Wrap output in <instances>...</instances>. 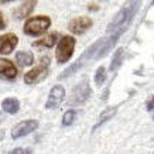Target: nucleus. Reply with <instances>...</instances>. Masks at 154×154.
I'll return each mask as SVG.
<instances>
[{
  "instance_id": "nucleus-19",
  "label": "nucleus",
  "mask_w": 154,
  "mask_h": 154,
  "mask_svg": "<svg viewBox=\"0 0 154 154\" xmlns=\"http://www.w3.org/2000/svg\"><path fill=\"white\" fill-rule=\"evenodd\" d=\"M75 115L76 113L71 109V110H66L65 113H64V117H62V125L64 126H69V125H72L75 120Z\"/></svg>"
},
{
  "instance_id": "nucleus-4",
  "label": "nucleus",
  "mask_w": 154,
  "mask_h": 154,
  "mask_svg": "<svg viewBox=\"0 0 154 154\" xmlns=\"http://www.w3.org/2000/svg\"><path fill=\"white\" fill-rule=\"evenodd\" d=\"M48 68H50V58L44 57V58H41L40 64L35 68L26 72L24 82L27 85H34V84H37V82H40V81H42L48 75Z\"/></svg>"
},
{
  "instance_id": "nucleus-14",
  "label": "nucleus",
  "mask_w": 154,
  "mask_h": 154,
  "mask_svg": "<svg viewBox=\"0 0 154 154\" xmlns=\"http://www.w3.org/2000/svg\"><path fill=\"white\" fill-rule=\"evenodd\" d=\"M2 107H3V110H5V112L10 113V115H14V113L19 112L20 102L16 98H7V99H5V100L2 102Z\"/></svg>"
},
{
  "instance_id": "nucleus-15",
  "label": "nucleus",
  "mask_w": 154,
  "mask_h": 154,
  "mask_svg": "<svg viewBox=\"0 0 154 154\" xmlns=\"http://www.w3.org/2000/svg\"><path fill=\"white\" fill-rule=\"evenodd\" d=\"M16 61H17L21 66H28L34 62V55H33V52L19 51L16 54Z\"/></svg>"
},
{
  "instance_id": "nucleus-20",
  "label": "nucleus",
  "mask_w": 154,
  "mask_h": 154,
  "mask_svg": "<svg viewBox=\"0 0 154 154\" xmlns=\"http://www.w3.org/2000/svg\"><path fill=\"white\" fill-rule=\"evenodd\" d=\"M147 110H149V112L154 110V96H153L151 99H150L149 102H147Z\"/></svg>"
},
{
  "instance_id": "nucleus-5",
  "label": "nucleus",
  "mask_w": 154,
  "mask_h": 154,
  "mask_svg": "<svg viewBox=\"0 0 154 154\" xmlns=\"http://www.w3.org/2000/svg\"><path fill=\"white\" fill-rule=\"evenodd\" d=\"M75 48V38L71 37V35H64L61 38L60 44L57 47L55 51V58L60 64H64L72 57V52H74Z\"/></svg>"
},
{
  "instance_id": "nucleus-24",
  "label": "nucleus",
  "mask_w": 154,
  "mask_h": 154,
  "mask_svg": "<svg viewBox=\"0 0 154 154\" xmlns=\"http://www.w3.org/2000/svg\"><path fill=\"white\" fill-rule=\"evenodd\" d=\"M24 154H31V150H24Z\"/></svg>"
},
{
  "instance_id": "nucleus-18",
  "label": "nucleus",
  "mask_w": 154,
  "mask_h": 154,
  "mask_svg": "<svg viewBox=\"0 0 154 154\" xmlns=\"http://www.w3.org/2000/svg\"><path fill=\"white\" fill-rule=\"evenodd\" d=\"M106 69H105V66H99L98 71H96V74H95V82H96V85L98 86H100V85H103V82H105V79H106Z\"/></svg>"
},
{
  "instance_id": "nucleus-7",
  "label": "nucleus",
  "mask_w": 154,
  "mask_h": 154,
  "mask_svg": "<svg viewBox=\"0 0 154 154\" xmlns=\"http://www.w3.org/2000/svg\"><path fill=\"white\" fill-rule=\"evenodd\" d=\"M38 127V122L37 120H24L17 123L16 126L11 129V137L13 139H20L24 136L33 133L35 129Z\"/></svg>"
},
{
  "instance_id": "nucleus-12",
  "label": "nucleus",
  "mask_w": 154,
  "mask_h": 154,
  "mask_svg": "<svg viewBox=\"0 0 154 154\" xmlns=\"http://www.w3.org/2000/svg\"><path fill=\"white\" fill-rule=\"evenodd\" d=\"M117 112V107L116 106H112V107H106L105 110H103L100 115H99L98 117V122H96V125L94 126V130H96L98 127H100L103 125V123H106L107 120H110L115 115H116Z\"/></svg>"
},
{
  "instance_id": "nucleus-10",
  "label": "nucleus",
  "mask_w": 154,
  "mask_h": 154,
  "mask_svg": "<svg viewBox=\"0 0 154 154\" xmlns=\"http://www.w3.org/2000/svg\"><path fill=\"white\" fill-rule=\"evenodd\" d=\"M19 42V38L14 34H5L0 37V52L2 54H10Z\"/></svg>"
},
{
  "instance_id": "nucleus-22",
  "label": "nucleus",
  "mask_w": 154,
  "mask_h": 154,
  "mask_svg": "<svg viewBox=\"0 0 154 154\" xmlns=\"http://www.w3.org/2000/svg\"><path fill=\"white\" fill-rule=\"evenodd\" d=\"M10 154H24V150L23 149H14Z\"/></svg>"
},
{
  "instance_id": "nucleus-1",
  "label": "nucleus",
  "mask_w": 154,
  "mask_h": 154,
  "mask_svg": "<svg viewBox=\"0 0 154 154\" xmlns=\"http://www.w3.org/2000/svg\"><path fill=\"white\" fill-rule=\"evenodd\" d=\"M120 37V34H110L107 37H102L99 38L96 42H94L86 51L81 55V58L78 60V62L81 64V66L84 64H89L91 61L99 60L103 58L109 54V51L112 50L117 42V38Z\"/></svg>"
},
{
  "instance_id": "nucleus-17",
  "label": "nucleus",
  "mask_w": 154,
  "mask_h": 154,
  "mask_svg": "<svg viewBox=\"0 0 154 154\" xmlns=\"http://www.w3.org/2000/svg\"><path fill=\"white\" fill-rule=\"evenodd\" d=\"M57 42V34L55 33H52V34H48L47 37H44V38H41L40 41H35L34 42V45L35 47H48V48H51L54 44Z\"/></svg>"
},
{
  "instance_id": "nucleus-3",
  "label": "nucleus",
  "mask_w": 154,
  "mask_h": 154,
  "mask_svg": "<svg viewBox=\"0 0 154 154\" xmlns=\"http://www.w3.org/2000/svg\"><path fill=\"white\" fill-rule=\"evenodd\" d=\"M51 26V20L47 16H38V17H31L24 24V33L27 35H40L48 27Z\"/></svg>"
},
{
  "instance_id": "nucleus-8",
  "label": "nucleus",
  "mask_w": 154,
  "mask_h": 154,
  "mask_svg": "<svg viewBox=\"0 0 154 154\" xmlns=\"http://www.w3.org/2000/svg\"><path fill=\"white\" fill-rule=\"evenodd\" d=\"M64 96H65V89L61 85H55L52 86V89L50 91V95H48V99L45 102V107L47 109H55L61 105V102L64 100Z\"/></svg>"
},
{
  "instance_id": "nucleus-9",
  "label": "nucleus",
  "mask_w": 154,
  "mask_h": 154,
  "mask_svg": "<svg viewBox=\"0 0 154 154\" xmlns=\"http://www.w3.org/2000/svg\"><path fill=\"white\" fill-rule=\"evenodd\" d=\"M91 26H92V20L89 19V17H76V19L69 21L68 30L74 34H82L84 31H86Z\"/></svg>"
},
{
  "instance_id": "nucleus-11",
  "label": "nucleus",
  "mask_w": 154,
  "mask_h": 154,
  "mask_svg": "<svg viewBox=\"0 0 154 154\" xmlns=\"http://www.w3.org/2000/svg\"><path fill=\"white\" fill-rule=\"evenodd\" d=\"M0 76L6 79H14L17 76V68L11 61L0 58Z\"/></svg>"
},
{
  "instance_id": "nucleus-21",
  "label": "nucleus",
  "mask_w": 154,
  "mask_h": 154,
  "mask_svg": "<svg viewBox=\"0 0 154 154\" xmlns=\"http://www.w3.org/2000/svg\"><path fill=\"white\" fill-rule=\"evenodd\" d=\"M6 27V23H5V19H3V14L0 11V30H3Z\"/></svg>"
},
{
  "instance_id": "nucleus-2",
  "label": "nucleus",
  "mask_w": 154,
  "mask_h": 154,
  "mask_svg": "<svg viewBox=\"0 0 154 154\" xmlns=\"http://www.w3.org/2000/svg\"><path fill=\"white\" fill-rule=\"evenodd\" d=\"M139 6L140 3L139 2H133V3H129L126 5L123 9H120L119 11L116 13V16L113 17V20L109 23L107 26V34H123L126 31L130 23L133 21L134 19L136 13L139 10Z\"/></svg>"
},
{
  "instance_id": "nucleus-23",
  "label": "nucleus",
  "mask_w": 154,
  "mask_h": 154,
  "mask_svg": "<svg viewBox=\"0 0 154 154\" xmlns=\"http://www.w3.org/2000/svg\"><path fill=\"white\" fill-rule=\"evenodd\" d=\"M6 3H9L7 0H0V5H6Z\"/></svg>"
},
{
  "instance_id": "nucleus-16",
  "label": "nucleus",
  "mask_w": 154,
  "mask_h": 154,
  "mask_svg": "<svg viewBox=\"0 0 154 154\" xmlns=\"http://www.w3.org/2000/svg\"><path fill=\"white\" fill-rule=\"evenodd\" d=\"M123 55H125V50L123 48H119L116 52H115V55L112 58V62H110V66H109V69L112 71H116L119 66H120L122 61H123Z\"/></svg>"
},
{
  "instance_id": "nucleus-13",
  "label": "nucleus",
  "mask_w": 154,
  "mask_h": 154,
  "mask_svg": "<svg viewBox=\"0 0 154 154\" xmlns=\"http://www.w3.org/2000/svg\"><path fill=\"white\" fill-rule=\"evenodd\" d=\"M34 6H35V2H26V3H23L19 9L14 11V17H16V19H24V17H28L30 13L34 10Z\"/></svg>"
},
{
  "instance_id": "nucleus-6",
  "label": "nucleus",
  "mask_w": 154,
  "mask_h": 154,
  "mask_svg": "<svg viewBox=\"0 0 154 154\" xmlns=\"http://www.w3.org/2000/svg\"><path fill=\"white\" fill-rule=\"evenodd\" d=\"M89 95H91V86H89L88 79L81 81L79 84L72 89V92H71L69 105L74 106V105H81V103H84L85 100L89 98Z\"/></svg>"
}]
</instances>
